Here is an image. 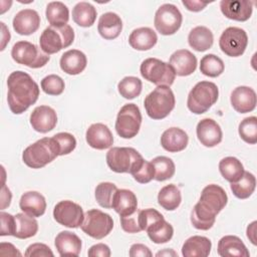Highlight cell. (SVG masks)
I'll return each instance as SVG.
<instances>
[{
  "label": "cell",
  "mask_w": 257,
  "mask_h": 257,
  "mask_svg": "<svg viewBox=\"0 0 257 257\" xmlns=\"http://www.w3.org/2000/svg\"><path fill=\"white\" fill-rule=\"evenodd\" d=\"M228 196L225 190L215 184L206 186L199 202L191 213V222L198 230H209L213 227L216 216L227 205Z\"/></svg>",
  "instance_id": "6da1fadb"
},
{
  "label": "cell",
  "mask_w": 257,
  "mask_h": 257,
  "mask_svg": "<svg viewBox=\"0 0 257 257\" xmlns=\"http://www.w3.org/2000/svg\"><path fill=\"white\" fill-rule=\"evenodd\" d=\"M7 101L14 114L24 112L34 104L39 96V86L26 72L16 70L10 73L7 79Z\"/></svg>",
  "instance_id": "7a4b0ae2"
},
{
  "label": "cell",
  "mask_w": 257,
  "mask_h": 257,
  "mask_svg": "<svg viewBox=\"0 0 257 257\" xmlns=\"http://www.w3.org/2000/svg\"><path fill=\"white\" fill-rule=\"evenodd\" d=\"M58 156L59 148L54 138H42L24 150L22 160L29 168L41 169Z\"/></svg>",
  "instance_id": "3957f363"
},
{
  "label": "cell",
  "mask_w": 257,
  "mask_h": 257,
  "mask_svg": "<svg viewBox=\"0 0 257 257\" xmlns=\"http://www.w3.org/2000/svg\"><path fill=\"white\" fill-rule=\"evenodd\" d=\"M176 103L175 95L170 86L160 85L150 92L144 100L148 115L153 119H163L170 114Z\"/></svg>",
  "instance_id": "277c9868"
},
{
  "label": "cell",
  "mask_w": 257,
  "mask_h": 257,
  "mask_svg": "<svg viewBox=\"0 0 257 257\" xmlns=\"http://www.w3.org/2000/svg\"><path fill=\"white\" fill-rule=\"evenodd\" d=\"M219 96L218 86L211 81H200L191 89L187 99V106L195 114H202L215 104Z\"/></svg>",
  "instance_id": "5b68a950"
},
{
  "label": "cell",
  "mask_w": 257,
  "mask_h": 257,
  "mask_svg": "<svg viewBox=\"0 0 257 257\" xmlns=\"http://www.w3.org/2000/svg\"><path fill=\"white\" fill-rule=\"evenodd\" d=\"M74 40V31L68 24L62 26H48L40 35V48L46 54L59 52L72 44Z\"/></svg>",
  "instance_id": "8992f818"
},
{
  "label": "cell",
  "mask_w": 257,
  "mask_h": 257,
  "mask_svg": "<svg viewBox=\"0 0 257 257\" xmlns=\"http://www.w3.org/2000/svg\"><path fill=\"white\" fill-rule=\"evenodd\" d=\"M140 71L146 80L158 86H171L176 77L175 71L169 63L154 57L145 59L141 64Z\"/></svg>",
  "instance_id": "52a82bcc"
},
{
  "label": "cell",
  "mask_w": 257,
  "mask_h": 257,
  "mask_svg": "<svg viewBox=\"0 0 257 257\" xmlns=\"http://www.w3.org/2000/svg\"><path fill=\"white\" fill-rule=\"evenodd\" d=\"M11 56L15 62L30 68H40L50 59L40 47L29 41L16 42L11 49Z\"/></svg>",
  "instance_id": "ba28073f"
},
{
  "label": "cell",
  "mask_w": 257,
  "mask_h": 257,
  "mask_svg": "<svg viewBox=\"0 0 257 257\" xmlns=\"http://www.w3.org/2000/svg\"><path fill=\"white\" fill-rule=\"evenodd\" d=\"M142 124V113L135 103L124 104L118 111L115 120V131L122 139H132L138 135Z\"/></svg>",
  "instance_id": "9c48e42d"
},
{
  "label": "cell",
  "mask_w": 257,
  "mask_h": 257,
  "mask_svg": "<svg viewBox=\"0 0 257 257\" xmlns=\"http://www.w3.org/2000/svg\"><path fill=\"white\" fill-rule=\"evenodd\" d=\"M80 227L86 235L98 240L110 233L113 228V221L108 214L97 209H91L84 214Z\"/></svg>",
  "instance_id": "30bf717a"
},
{
  "label": "cell",
  "mask_w": 257,
  "mask_h": 257,
  "mask_svg": "<svg viewBox=\"0 0 257 257\" xmlns=\"http://www.w3.org/2000/svg\"><path fill=\"white\" fill-rule=\"evenodd\" d=\"M142 159L137 150L128 147H113L106 153V164L115 173H130Z\"/></svg>",
  "instance_id": "8fae6325"
},
{
  "label": "cell",
  "mask_w": 257,
  "mask_h": 257,
  "mask_svg": "<svg viewBox=\"0 0 257 257\" xmlns=\"http://www.w3.org/2000/svg\"><path fill=\"white\" fill-rule=\"evenodd\" d=\"M183 16L174 4L161 5L155 14L154 25L158 32L163 35L175 34L181 27Z\"/></svg>",
  "instance_id": "7c38bea8"
},
{
  "label": "cell",
  "mask_w": 257,
  "mask_h": 257,
  "mask_svg": "<svg viewBox=\"0 0 257 257\" xmlns=\"http://www.w3.org/2000/svg\"><path fill=\"white\" fill-rule=\"evenodd\" d=\"M248 36L244 29L239 27L226 28L219 39V46L223 53L230 57L241 56L247 47Z\"/></svg>",
  "instance_id": "4fadbf2b"
},
{
  "label": "cell",
  "mask_w": 257,
  "mask_h": 257,
  "mask_svg": "<svg viewBox=\"0 0 257 257\" xmlns=\"http://www.w3.org/2000/svg\"><path fill=\"white\" fill-rule=\"evenodd\" d=\"M54 220L67 228H78L81 226L84 213L80 205L64 200L58 202L53 209Z\"/></svg>",
  "instance_id": "5bb4252c"
},
{
  "label": "cell",
  "mask_w": 257,
  "mask_h": 257,
  "mask_svg": "<svg viewBox=\"0 0 257 257\" xmlns=\"http://www.w3.org/2000/svg\"><path fill=\"white\" fill-rule=\"evenodd\" d=\"M57 123L56 111L48 105L36 106L30 114V124L38 133L46 134L52 131Z\"/></svg>",
  "instance_id": "9a60e30c"
},
{
  "label": "cell",
  "mask_w": 257,
  "mask_h": 257,
  "mask_svg": "<svg viewBox=\"0 0 257 257\" xmlns=\"http://www.w3.org/2000/svg\"><path fill=\"white\" fill-rule=\"evenodd\" d=\"M197 137L200 143L207 147L213 148L222 141V130L217 121L212 118H203L197 124Z\"/></svg>",
  "instance_id": "2e32d148"
},
{
  "label": "cell",
  "mask_w": 257,
  "mask_h": 257,
  "mask_svg": "<svg viewBox=\"0 0 257 257\" xmlns=\"http://www.w3.org/2000/svg\"><path fill=\"white\" fill-rule=\"evenodd\" d=\"M220 9L223 15L235 21H247L253 11V2L248 0H222Z\"/></svg>",
  "instance_id": "e0dca14e"
},
{
  "label": "cell",
  "mask_w": 257,
  "mask_h": 257,
  "mask_svg": "<svg viewBox=\"0 0 257 257\" xmlns=\"http://www.w3.org/2000/svg\"><path fill=\"white\" fill-rule=\"evenodd\" d=\"M86 143L95 150H105L112 146L113 136L107 125L101 122L92 123L85 133Z\"/></svg>",
  "instance_id": "ac0fdd59"
},
{
  "label": "cell",
  "mask_w": 257,
  "mask_h": 257,
  "mask_svg": "<svg viewBox=\"0 0 257 257\" xmlns=\"http://www.w3.org/2000/svg\"><path fill=\"white\" fill-rule=\"evenodd\" d=\"M13 29L20 35H30L40 26V16L33 9H22L13 18Z\"/></svg>",
  "instance_id": "d6986e66"
},
{
  "label": "cell",
  "mask_w": 257,
  "mask_h": 257,
  "mask_svg": "<svg viewBox=\"0 0 257 257\" xmlns=\"http://www.w3.org/2000/svg\"><path fill=\"white\" fill-rule=\"evenodd\" d=\"M169 64L173 67L176 75L188 76L197 68V57L188 49H179L171 55Z\"/></svg>",
  "instance_id": "ffe728a7"
},
{
  "label": "cell",
  "mask_w": 257,
  "mask_h": 257,
  "mask_svg": "<svg viewBox=\"0 0 257 257\" xmlns=\"http://www.w3.org/2000/svg\"><path fill=\"white\" fill-rule=\"evenodd\" d=\"M230 101L236 111L240 113L250 112L256 107V92L249 86H238L232 91Z\"/></svg>",
  "instance_id": "44dd1931"
},
{
  "label": "cell",
  "mask_w": 257,
  "mask_h": 257,
  "mask_svg": "<svg viewBox=\"0 0 257 257\" xmlns=\"http://www.w3.org/2000/svg\"><path fill=\"white\" fill-rule=\"evenodd\" d=\"M189 137L180 127H170L161 137V145L164 150L170 153H178L185 150L188 146Z\"/></svg>",
  "instance_id": "7402d4cb"
},
{
  "label": "cell",
  "mask_w": 257,
  "mask_h": 257,
  "mask_svg": "<svg viewBox=\"0 0 257 257\" xmlns=\"http://www.w3.org/2000/svg\"><path fill=\"white\" fill-rule=\"evenodd\" d=\"M60 68L67 74L76 75L81 73L87 64L85 54L78 49H70L65 51L60 57Z\"/></svg>",
  "instance_id": "603a6c76"
},
{
  "label": "cell",
  "mask_w": 257,
  "mask_h": 257,
  "mask_svg": "<svg viewBox=\"0 0 257 257\" xmlns=\"http://www.w3.org/2000/svg\"><path fill=\"white\" fill-rule=\"evenodd\" d=\"M54 245L60 256H78L82 246L80 238L69 231L58 233Z\"/></svg>",
  "instance_id": "cb8c5ba5"
},
{
  "label": "cell",
  "mask_w": 257,
  "mask_h": 257,
  "mask_svg": "<svg viewBox=\"0 0 257 257\" xmlns=\"http://www.w3.org/2000/svg\"><path fill=\"white\" fill-rule=\"evenodd\" d=\"M20 209L27 215L32 217H40L45 213L46 201L43 195L36 191L24 193L19 201Z\"/></svg>",
  "instance_id": "d4e9b609"
},
{
  "label": "cell",
  "mask_w": 257,
  "mask_h": 257,
  "mask_svg": "<svg viewBox=\"0 0 257 257\" xmlns=\"http://www.w3.org/2000/svg\"><path fill=\"white\" fill-rule=\"evenodd\" d=\"M111 208L120 217L131 215L138 209L137 196L127 189H117L112 200Z\"/></svg>",
  "instance_id": "484cf974"
},
{
  "label": "cell",
  "mask_w": 257,
  "mask_h": 257,
  "mask_svg": "<svg viewBox=\"0 0 257 257\" xmlns=\"http://www.w3.org/2000/svg\"><path fill=\"white\" fill-rule=\"evenodd\" d=\"M121 29L122 21L114 12H105L98 19V33L106 40L115 39L120 34Z\"/></svg>",
  "instance_id": "4316f807"
},
{
  "label": "cell",
  "mask_w": 257,
  "mask_h": 257,
  "mask_svg": "<svg viewBox=\"0 0 257 257\" xmlns=\"http://www.w3.org/2000/svg\"><path fill=\"white\" fill-rule=\"evenodd\" d=\"M218 254L222 257H249L250 255L243 241L234 235H227L220 239Z\"/></svg>",
  "instance_id": "83f0119b"
},
{
  "label": "cell",
  "mask_w": 257,
  "mask_h": 257,
  "mask_svg": "<svg viewBox=\"0 0 257 257\" xmlns=\"http://www.w3.org/2000/svg\"><path fill=\"white\" fill-rule=\"evenodd\" d=\"M158 41L157 33L150 27H140L132 31L128 37L130 45L140 51L153 48Z\"/></svg>",
  "instance_id": "f1b7e54d"
},
{
  "label": "cell",
  "mask_w": 257,
  "mask_h": 257,
  "mask_svg": "<svg viewBox=\"0 0 257 257\" xmlns=\"http://www.w3.org/2000/svg\"><path fill=\"white\" fill-rule=\"evenodd\" d=\"M212 248V242L204 236H192L188 238L182 247V255L185 257H207Z\"/></svg>",
  "instance_id": "f546056e"
},
{
  "label": "cell",
  "mask_w": 257,
  "mask_h": 257,
  "mask_svg": "<svg viewBox=\"0 0 257 257\" xmlns=\"http://www.w3.org/2000/svg\"><path fill=\"white\" fill-rule=\"evenodd\" d=\"M189 45L196 51L203 52L210 49L214 42L212 31L206 26L194 27L188 35Z\"/></svg>",
  "instance_id": "4dcf8cb0"
},
{
  "label": "cell",
  "mask_w": 257,
  "mask_h": 257,
  "mask_svg": "<svg viewBox=\"0 0 257 257\" xmlns=\"http://www.w3.org/2000/svg\"><path fill=\"white\" fill-rule=\"evenodd\" d=\"M149 238L156 244H163L169 242L174 235L173 226L164 218L150 224L146 229Z\"/></svg>",
  "instance_id": "1f68e13d"
},
{
  "label": "cell",
  "mask_w": 257,
  "mask_h": 257,
  "mask_svg": "<svg viewBox=\"0 0 257 257\" xmlns=\"http://www.w3.org/2000/svg\"><path fill=\"white\" fill-rule=\"evenodd\" d=\"M16 228L14 237L18 239H27L33 237L38 231V223L36 219L27 214L18 213L15 215Z\"/></svg>",
  "instance_id": "d6a6232c"
},
{
  "label": "cell",
  "mask_w": 257,
  "mask_h": 257,
  "mask_svg": "<svg viewBox=\"0 0 257 257\" xmlns=\"http://www.w3.org/2000/svg\"><path fill=\"white\" fill-rule=\"evenodd\" d=\"M96 9L88 2H78L72 9L73 21L81 27H90L96 19Z\"/></svg>",
  "instance_id": "836d02e7"
},
{
  "label": "cell",
  "mask_w": 257,
  "mask_h": 257,
  "mask_svg": "<svg viewBox=\"0 0 257 257\" xmlns=\"http://www.w3.org/2000/svg\"><path fill=\"white\" fill-rule=\"evenodd\" d=\"M158 202L160 206L163 207L165 210H176L182 202V195L180 189L174 184L163 187L158 194Z\"/></svg>",
  "instance_id": "e575fe53"
},
{
  "label": "cell",
  "mask_w": 257,
  "mask_h": 257,
  "mask_svg": "<svg viewBox=\"0 0 257 257\" xmlns=\"http://www.w3.org/2000/svg\"><path fill=\"white\" fill-rule=\"evenodd\" d=\"M219 171L222 177L230 183L237 182L244 174L242 163L235 157H226L219 163Z\"/></svg>",
  "instance_id": "d590c367"
},
{
  "label": "cell",
  "mask_w": 257,
  "mask_h": 257,
  "mask_svg": "<svg viewBox=\"0 0 257 257\" xmlns=\"http://www.w3.org/2000/svg\"><path fill=\"white\" fill-rule=\"evenodd\" d=\"M46 19L51 26H62L69 20V10L67 6L60 1L48 3L45 11Z\"/></svg>",
  "instance_id": "8d00e7d4"
},
{
  "label": "cell",
  "mask_w": 257,
  "mask_h": 257,
  "mask_svg": "<svg viewBox=\"0 0 257 257\" xmlns=\"http://www.w3.org/2000/svg\"><path fill=\"white\" fill-rule=\"evenodd\" d=\"M256 187V178L250 172H244L243 176L234 183H231L230 188L233 192V195L238 199H247L249 198Z\"/></svg>",
  "instance_id": "74e56055"
},
{
  "label": "cell",
  "mask_w": 257,
  "mask_h": 257,
  "mask_svg": "<svg viewBox=\"0 0 257 257\" xmlns=\"http://www.w3.org/2000/svg\"><path fill=\"white\" fill-rule=\"evenodd\" d=\"M152 165L155 170V180L159 182L166 181L168 179H171L176 171L175 163L172 159L165 157V156H159L152 160Z\"/></svg>",
  "instance_id": "f35d334b"
},
{
  "label": "cell",
  "mask_w": 257,
  "mask_h": 257,
  "mask_svg": "<svg viewBox=\"0 0 257 257\" xmlns=\"http://www.w3.org/2000/svg\"><path fill=\"white\" fill-rule=\"evenodd\" d=\"M223 60L215 54H206L200 62V71L209 77H217L224 72Z\"/></svg>",
  "instance_id": "ab89813d"
},
{
  "label": "cell",
  "mask_w": 257,
  "mask_h": 257,
  "mask_svg": "<svg viewBox=\"0 0 257 257\" xmlns=\"http://www.w3.org/2000/svg\"><path fill=\"white\" fill-rule=\"evenodd\" d=\"M142 80L136 76H125L117 84L119 94L126 99H133L139 96L142 92Z\"/></svg>",
  "instance_id": "60d3db41"
},
{
  "label": "cell",
  "mask_w": 257,
  "mask_h": 257,
  "mask_svg": "<svg viewBox=\"0 0 257 257\" xmlns=\"http://www.w3.org/2000/svg\"><path fill=\"white\" fill-rule=\"evenodd\" d=\"M117 188L109 182H101L95 188V200L102 208L109 209L112 205V200Z\"/></svg>",
  "instance_id": "b9f144b4"
},
{
  "label": "cell",
  "mask_w": 257,
  "mask_h": 257,
  "mask_svg": "<svg viewBox=\"0 0 257 257\" xmlns=\"http://www.w3.org/2000/svg\"><path fill=\"white\" fill-rule=\"evenodd\" d=\"M130 174L140 184H147L155 178V170L152 163L144 160V158L132 169Z\"/></svg>",
  "instance_id": "7bdbcfd3"
},
{
  "label": "cell",
  "mask_w": 257,
  "mask_h": 257,
  "mask_svg": "<svg viewBox=\"0 0 257 257\" xmlns=\"http://www.w3.org/2000/svg\"><path fill=\"white\" fill-rule=\"evenodd\" d=\"M238 133L241 139L247 144L254 145L257 143V118L249 116L244 118L238 127Z\"/></svg>",
  "instance_id": "ee69618b"
},
{
  "label": "cell",
  "mask_w": 257,
  "mask_h": 257,
  "mask_svg": "<svg viewBox=\"0 0 257 257\" xmlns=\"http://www.w3.org/2000/svg\"><path fill=\"white\" fill-rule=\"evenodd\" d=\"M42 90L49 95H59L63 92L65 84L64 80L56 74H49L41 80Z\"/></svg>",
  "instance_id": "f6af8a7d"
},
{
  "label": "cell",
  "mask_w": 257,
  "mask_h": 257,
  "mask_svg": "<svg viewBox=\"0 0 257 257\" xmlns=\"http://www.w3.org/2000/svg\"><path fill=\"white\" fill-rule=\"evenodd\" d=\"M53 138L58 145L59 156L70 154L76 147V140L69 133H58Z\"/></svg>",
  "instance_id": "bcb514c9"
},
{
  "label": "cell",
  "mask_w": 257,
  "mask_h": 257,
  "mask_svg": "<svg viewBox=\"0 0 257 257\" xmlns=\"http://www.w3.org/2000/svg\"><path fill=\"white\" fill-rule=\"evenodd\" d=\"M139 213H140V210L137 209V211L134 212L133 214L124 217H120V225L123 231L127 233H139L143 231L140 225Z\"/></svg>",
  "instance_id": "7dc6e473"
},
{
  "label": "cell",
  "mask_w": 257,
  "mask_h": 257,
  "mask_svg": "<svg viewBox=\"0 0 257 257\" xmlns=\"http://www.w3.org/2000/svg\"><path fill=\"white\" fill-rule=\"evenodd\" d=\"M1 218V236H14L15 228H16V222H15V216H12L11 214L1 212L0 213Z\"/></svg>",
  "instance_id": "c3c4849f"
},
{
  "label": "cell",
  "mask_w": 257,
  "mask_h": 257,
  "mask_svg": "<svg viewBox=\"0 0 257 257\" xmlns=\"http://www.w3.org/2000/svg\"><path fill=\"white\" fill-rule=\"evenodd\" d=\"M24 255L27 256V257H34V256H37V257H47V256L53 257L54 256L51 249L43 243H33V244L29 245L27 247Z\"/></svg>",
  "instance_id": "681fc988"
},
{
  "label": "cell",
  "mask_w": 257,
  "mask_h": 257,
  "mask_svg": "<svg viewBox=\"0 0 257 257\" xmlns=\"http://www.w3.org/2000/svg\"><path fill=\"white\" fill-rule=\"evenodd\" d=\"M110 249L107 245L103 244V243H98L95 245H92L88 251H87V255L90 257H109L110 256Z\"/></svg>",
  "instance_id": "f907efd6"
},
{
  "label": "cell",
  "mask_w": 257,
  "mask_h": 257,
  "mask_svg": "<svg viewBox=\"0 0 257 257\" xmlns=\"http://www.w3.org/2000/svg\"><path fill=\"white\" fill-rule=\"evenodd\" d=\"M131 257H152L153 253L151 252L150 248L144 244H133L131 246L130 252H128Z\"/></svg>",
  "instance_id": "816d5d0a"
},
{
  "label": "cell",
  "mask_w": 257,
  "mask_h": 257,
  "mask_svg": "<svg viewBox=\"0 0 257 257\" xmlns=\"http://www.w3.org/2000/svg\"><path fill=\"white\" fill-rule=\"evenodd\" d=\"M0 255L1 256H21V253L11 243L2 242L0 244Z\"/></svg>",
  "instance_id": "f5cc1de1"
},
{
  "label": "cell",
  "mask_w": 257,
  "mask_h": 257,
  "mask_svg": "<svg viewBox=\"0 0 257 257\" xmlns=\"http://www.w3.org/2000/svg\"><path fill=\"white\" fill-rule=\"evenodd\" d=\"M182 3L189 11H193V12H199L208 5V2H202L198 0H191V1L183 0Z\"/></svg>",
  "instance_id": "db71d44e"
},
{
  "label": "cell",
  "mask_w": 257,
  "mask_h": 257,
  "mask_svg": "<svg viewBox=\"0 0 257 257\" xmlns=\"http://www.w3.org/2000/svg\"><path fill=\"white\" fill-rule=\"evenodd\" d=\"M11 192H10V190L5 186V185H3V188H2V206H1V208H2V210L3 209H5L7 206H9L10 205V201H11Z\"/></svg>",
  "instance_id": "11a10c76"
},
{
  "label": "cell",
  "mask_w": 257,
  "mask_h": 257,
  "mask_svg": "<svg viewBox=\"0 0 257 257\" xmlns=\"http://www.w3.org/2000/svg\"><path fill=\"white\" fill-rule=\"evenodd\" d=\"M256 224H257V222L254 221V222H252V223L247 227V237H248V239L251 241V243H252L253 245H256V244H257V242H256V236H255Z\"/></svg>",
  "instance_id": "9f6ffc18"
},
{
  "label": "cell",
  "mask_w": 257,
  "mask_h": 257,
  "mask_svg": "<svg viewBox=\"0 0 257 257\" xmlns=\"http://www.w3.org/2000/svg\"><path fill=\"white\" fill-rule=\"evenodd\" d=\"M1 24V27H2V46H1V50H4L5 48V45L7 42H9L10 40V33H9V30H7L5 24L3 22L0 23Z\"/></svg>",
  "instance_id": "6f0895ef"
},
{
  "label": "cell",
  "mask_w": 257,
  "mask_h": 257,
  "mask_svg": "<svg viewBox=\"0 0 257 257\" xmlns=\"http://www.w3.org/2000/svg\"><path fill=\"white\" fill-rule=\"evenodd\" d=\"M164 255H166V256L172 255V256H177V257H178V254H177L175 251L169 250V249H166V250H164V251H160V252H158V253L156 254V256H164Z\"/></svg>",
  "instance_id": "680465c9"
}]
</instances>
